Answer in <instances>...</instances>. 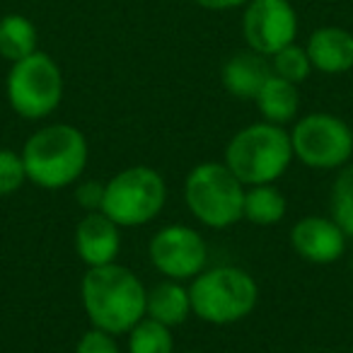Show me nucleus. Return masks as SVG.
I'll list each match as a JSON object with an SVG mask.
<instances>
[{
    "instance_id": "1",
    "label": "nucleus",
    "mask_w": 353,
    "mask_h": 353,
    "mask_svg": "<svg viewBox=\"0 0 353 353\" xmlns=\"http://www.w3.org/2000/svg\"><path fill=\"white\" fill-rule=\"evenodd\" d=\"M145 285L121 264L92 266L85 271L80 298L94 329L119 336L128 334L145 317Z\"/></svg>"
},
{
    "instance_id": "2",
    "label": "nucleus",
    "mask_w": 353,
    "mask_h": 353,
    "mask_svg": "<svg viewBox=\"0 0 353 353\" xmlns=\"http://www.w3.org/2000/svg\"><path fill=\"white\" fill-rule=\"evenodd\" d=\"M88 138L70 123H51L27 138L22 162L27 182L41 189H63L78 184L88 167Z\"/></svg>"
},
{
    "instance_id": "3",
    "label": "nucleus",
    "mask_w": 353,
    "mask_h": 353,
    "mask_svg": "<svg viewBox=\"0 0 353 353\" xmlns=\"http://www.w3.org/2000/svg\"><path fill=\"white\" fill-rule=\"evenodd\" d=\"M290 133L279 123H250L230 138L225 165L245 187L274 184L293 162Z\"/></svg>"
},
{
    "instance_id": "4",
    "label": "nucleus",
    "mask_w": 353,
    "mask_h": 353,
    "mask_svg": "<svg viewBox=\"0 0 353 353\" xmlns=\"http://www.w3.org/2000/svg\"><path fill=\"white\" fill-rule=\"evenodd\" d=\"M192 312L208 324H235L250 317L259 300L256 281L240 266H216L194 276L189 285Z\"/></svg>"
},
{
    "instance_id": "5",
    "label": "nucleus",
    "mask_w": 353,
    "mask_h": 353,
    "mask_svg": "<svg viewBox=\"0 0 353 353\" xmlns=\"http://www.w3.org/2000/svg\"><path fill=\"white\" fill-rule=\"evenodd\" d=\"M245 189L225 162H201L187 174L184 201L199 223L213 230H225L242 221Z\"/></svg>"
},
{
    "instance_id": "6",
    "label": "nucleus",
    "mask_w": 353,
    "mask_h": 353,
    "mask_svg": "<svg viewBox=\"0 0 353 353\" xmlns=\"http://www.w3.org/2000/svg\"><path fill=\"white\" fill-rule=\"evenodd\" d=\"M167 201V184L157 170L148 165L126 167L104 184L102 213L119 228L148 225L162 213Z\"/></svg>"
},
{
    "instance_id": "7",
    "label": "nucleus",
    "mask_w": 353,
    "mask_h": 353,
    "mask_svg": "<svg viewBox=\"0 0 353 353\" xmlns=\"http://www.w3.org/2000/svg\"><path fill=\"white\" fill-rule=\"evenodd\" d=\"M63 99V75L51 56L37 54L12 63L8 75V102L22 119H44Z\"/></svg>"
},
{
    "instance_id": "8",
    "label": "nucleus",
    "mask_w": 353,
    "mask_h": 353,
    "mask_svg": "<svg viewBox=\"0 0 353 353\" xmlns=\"http://www.w3.org/2000/svg\"><path fill=\"white\" fill-rule=\"evenodd\" d=\"M293 155L312 170H341L353 155V131L334 114H307L290 131Z\"/></svg>"
},
{
    "instance_id": "9",
    "label": "nucleus",
    "mask_w": 353,
    "mask_h": 353,
    "mask_svg": "<svg viewBox=\"0 0 353 353\" xmlns=\"http://www.w3.org/2000/svg\"><path fill=\"white\" fill-rule=\"evenodd\" d=\"M150 264L172 281H187L206 269V240L189 225H167L148 245Z\"/></svg>"
},
{
    "instance_id": "10",
    "label": "nucleus",
    "mask_w": 353,
    "mask_h": 353,
    "mask_svg": "<svg viewBox=\"0 0 353 353\" xmlns=\"http://www.w3.org/2000/svg\"><path fill=\"white\" fill-rule=\"evenodd\" d=\"M242 27L252 51L274 56L283 46L293 44L298 34V17L288 0H252Z\"/></svg>"
},
{
    "instance_id": "11",
    "label": "nucleus",
    "mask_w": 353,
    "mask_h": 353,
    "mask_svg": "<svg viewBox=\"0 0 353 353\" xmlns=\"http://www.w3.org/2000/svg\"><path fill=\"white\" fill-rule=\"evenodd\" d=\"M346 232L334 218L305 216L290 230V247L300 259L310 264H334L346 252Z\"/></svg>"
},
{
    "instance_id": "12",
    "label": "nucleus",
    "mask_w": 353,
    "mask_h": 353,
    "mask_svg": "<svg viewBox=\"0 0 353 353\" xmlns=\"http://www.w3.org/2000/svg\"><path fill=\"white\" fill-rule=\"evenodd\" d=\"M75 252L88 269L114 264L121 252V228L102 211L85 213L75 228Z\"/></svg>"
},
{
    "instance_id": "13",
    "label": "nucleus",
    "mask_w": 353,
    "mask_h": 353,
    "mask_svg": "<svg viewBox=\"0 0 353 353\" xmlns=\"http://www.w3.org/2000/svg\"><path fill=\"white\" fill-rule=\"evenodd\" d=\"M312 68L336 75L353 68V34L341 27H322L307 41Z\"/></svg>"
},
{
    "instance_id": "14",
    "label": "nucleus",
    "mask_w": 353,
    "mask_h": 353,
    "mask_svg": "<svg viewBox=\"0 0 353 353\" xmlns=\"http://www.w3.org/2000/svg\"><path fill=\"white\" fill-rule=\"evenodd\" d=\"M274 70L264 61V56L256 51H245V54L232 56L223 68V85L232 97L254 99L261 85L271 78Z\"/></svg>"
},
{
    "instance_id": "15",
    "label": "nucleus",
    "mask_w": 353,
    "mask_h": 353,
    "mask_svg": "<svg viewBox=\"0 0 353 353\" xmlns=\"http://www.w3.org/2000/svg\"><path fill=\"white\" fill-rule=\"evenodd\" d=\"M192 314V298L189 288L179 281H162L145 295V317L165 324V327H179Z\"/></svg>"
},
{
    "instance_id": "16",
    "label": "nucleus",
    "mask_w": 353,
    "mask_h": 353,
    "mask_svg": "<svg viewBox=\"0 0 353 353\" xmlns=\"http://www.w3.org/2000/svg\"><path fill=\"white\" fill-rule=\"evenodd\" d=\"M254 102H256V107H259L264 121L283 126V123H290L298 117L300 94L293 83H288V80L271 73V78L266 80L259 92H256Z\"/></svg>"
},
{
    "instance_id": "17",
    "label": "nucleus",
    "mask_w": 353,
    "mask_h": 353,
    "mask_svg": "<svg viewBox=\"0 0 353 353\" xmlns=\"http://www.w3.org/2000/svg\"><path fill=\"white\" fill-rule=\"evenodd\" d=\"M288 203L285 196L274 184H254L245 189V203H242V218L254 225H276L285 218Z\"/></svg>"
},
{
    "instance_id": "18",
    "label": "nucleus",
    "mask_w": 353,
    "mask_h": 353,
    "mask_svg": "<svg viewBox=\"0 0 353 353\" xmlns=\"http://www.w3.org/2000/svg\"><path fill=\"white\" fill-rule=\"evenodd\" d=\"M37 54V30L27 17L8 15L0 20V56L12 63Z\"/></svg>"
},
{
    "instance_id": "19",
    "label": "nucleus",
    "mask_w": 353,
    "mask_h": 353,
    "mask_svg": "<svg viewBox=\"0 0 353 353\" xmlns=\"http://www.w3.org/2000/svg\"><path fill=\"white\" fill-rule=\"evenodd\" d=\"M128 353H174L172 329L150 317H143L128 332Z\"/></svg>"
},
{
    "instance_id": "20",
    "label": "nucleus",
    "mask_w": 353,
    "mask_h": 353,
    "mask_svg": "<svg viewBox=\"0 0 353 353\" xmlns=\"http://www.w3.org/2000/svg\"><path fill=\"white\" fill-rule=\"evenodd\" d=\"M332 218L346 237H353V162L341 167L332 187Z\"/></svg>"
},
{
    "instance_id": "21",
    "label": "nucleus",
    "mask_w": 353,
    "mask_h": 353,
    "mask_svg": "<svg viewBox=\"0 0 353 353\" xmlns=\"http://www.w3.org/2000/svg\"><path fill=\"white\" fill-rule=\"evenodd\" d=\"M310 70H312V63H310L307 49L288 44L274 54V75L288 80V83H293V85L303 83L310 75Z\"/></svg>"
},
{
    "instance_id": "22",
    "label": "nucleus",
    "mask_w": 353,
    "mask_h": 353,
    "mask_svg": "<svg viewBox=\"0 0 353 353\" xmlns=\"http://www.w3.org/2000/svg\"><path fill=\"white\" fill-rule=\"evenodd\" d=\"M27 182V170L22 155L15 150H0V196L17 192Z\"/></svg>"
},
{
    "instance_id": "23",
    "label": "nucleus",
    "mask_w": 353,
    "mask_h": 353,
    "mask_svg": "<svg viewBox=\"0 0 353 353\" xmlns=\"http://www.w3.org/2000/svg\"><path fill=\"white\" fill-rule=\"evenodd\" d=\"M75 353H121L119 351V343L112 334L102 332V329H90L80 336Z\"/></svg>"
},
{
    "instance_id": "24",
    "label": "nucleus",
    "mask_w": 353,
    "mask_h": 353,
    "mask_svg": "<svg viewBox=\"0 0 353 353\" xmlns=\"http://www.w3.org/2000/svg\"><path fill=\"white\" fill-rule=\"evenodd\" d=\"M75 201L83 211L94 213V211H102V203H104V184L102 182H94V179H88V182H80L75 187Z\"/></svg>"
},
{
    "instance_id": "25",
    "label": "nucleus",
    "mask_w": 353,
    "mask_h": 353,
    "mask_svg": "<svg viewBox=\"0 0 353 353\" xmlns=\"http://www.w3.org/2000/svg\"><path fill=\"white\" fill-rule=\"evenodd\" d=\"M201 8H208V10H230V8H237L247 0H196Z\"/></svg>"
},
{
    "instance_id": "26",
    "label": "nucleus",
    "mask_w": 353,
    "mask_h": 353,
    "mask_svg": "<svg viewBox=\"0 0 353 353\" xmlns=\"http://www.w3.org/2000/svg\"><path fill=\"white\" fill-rule=\"evenodd\" d=\"M184 353H203V351H184Z\"/></svg>"
},
{
    "instance_id": "27",
    "label": "nucleus",
    "mask_w": 353,
    "mask_h": 353,
    "mask_svg": "<svg viewBox=\"0 0 353 353\" xmlns=\"http://www.w3.org/2000/svg\"><path fill=\"white\" fill-rule=\"evenodd\" d=\"M351 271H353V256H351Z\"/></svg>"
}]
</instances>
